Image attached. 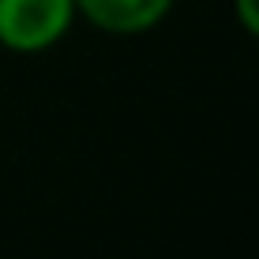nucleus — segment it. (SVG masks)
<instances>
[{"label":"nucleus","mask_w":259,"mask_h":259,"mask_svg":"<svg viewBox=\"0 0 259 259\" xmlns=\"http://www.w3.org/2000/svg\"><path fill=\"white\" fill-rule=\"evenodd\" d=\"M177 0H75L79 19L113 38H136L169 19Z\"/></svg>","instance_id":"nucleus-2"},{"label":"nucleus","mask_w":259,"mask_h":259,"mask_svg":"<svg viewBox=\"0 0 259 259\" xmlns=\"http://www.w3.org/2000/svg\"><path fill=\"white\" fill-rule=\"evenodd\" d=\"M75 23V0H0V49L19 57L49 53Z\"/></svg>","instance_id":"nucleus-1"},{"label":"nucleus","mask_w":259,"mask_h":259,"mask_svg":"<svg viewBox=\"0 0 259 259\" xmlns=\"http://www.w3.org/2000/svg\"><path fill=\"white\" fill-rule=\"evenodd\" d=\"M233 15H237L240 30L259 41V0H233Z\"/></svg>","instance_id":"nucleus-3"}]
</instances>
